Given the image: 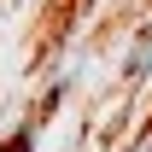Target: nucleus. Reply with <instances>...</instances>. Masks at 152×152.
Instances as JSON below:
<instances>
[{
    "instance_id": "f257e3e1",
    "label": "nucleus",
    "mask_w": 152,
    "mask_h": 152,
    "mask_svg": "<svg viewBox=\"0 0 152 152\" xmlns=\"http://www.w3.org/2000/svg\"><path fill=\"white\" fill-rule=\"evenodd\" d=\"M146 64H152V29H146L140 41H134V58H129V76H140Z\"/></svg>"
},
{
    "instance_id": "f03ea898",
    "label": "nucleus",
    "mask_w": 152,
    "mask_h": 152,
    "mask_svg": "<svg viewBox=\"0 0 152 152\" xmlns=\"http://www.w3.org/2000/svg\"><path fill=\"white\" fill-rule=\"evenodd\" d=\"M29 140H35V134H29V129H18V134H12V140H6L0 152H29Z\"/></svg>"
}]
</instances>
